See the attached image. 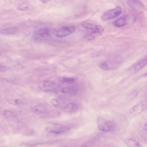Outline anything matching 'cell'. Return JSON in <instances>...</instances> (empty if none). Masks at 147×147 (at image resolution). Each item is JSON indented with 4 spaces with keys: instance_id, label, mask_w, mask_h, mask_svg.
Returning a JSON list of instances; mask_svg holds the SVG:
<instances>
[{
    "instance_id": "obj_13",
    "label": "cell",
    "mask_w": 147,
    "mask_h": 147,
    "mask_svg": "<svg viewBox=\"0 0 147 147\" xmlns=\"http://www.w3.org/2000/svg\"><path fill=\"white\" fill-rule=\"evenodd\" d=\"M83 27L86 29L96 31H103L104 28L99 25L92 24L89 23H84L82 24Z\"/></svg>"
},
{
    "instance_id": "obj_7",
    "label": "cell",
    "mask_w": 147,
    "mask_h": 147,
    "mask_svg": "<svg viewBox=\"0 0 147 147\" xmlns=\"http://www.w3.org/2000/svg\"><path fill=\"white\" fill-rule=\"evenodd\" d=\"M147 109L142 101L137 103L128 111L127 114L131 117H135Z\"/></svg>"
},
{
    "instance_id": "obj_6",
    "label": "cell",
    "mask_w": 147,
    "mask_h": 147,
    "mask_svg": "<svg viewBox=\"0 0 147 147\" xmlns=\"http://www.w3.org/2000/svg\"><path fill=\"white\" fill-rule=\"evenodd\" d=\"M121 7H118L109 10L103 14L101 17L102 20L106 21L114 18L119 16L122 12Z\"/></svg>"
},
{
    "instance_id": "obj_24",
    "label": "cell",
    "mask_w": 147,
    "mask_h": 147,
    "mask_svg": "<svg viewBox=\"0 0 147 147\" xmlns=\"http://www.w3.org/2000/svg\"><path fill=\"white\" fill-rule=\"evenodd\" d=\"M2 67V69H0V72L2 70V71H5V70H6V68L4 66H1Z\"/></svg>"
},
{
    "instance_id": "obj_21",
    "label": "cell",
    "mask_w": 147,
    "mask_h": 147,
    "mask_svg": "<svg viewBox=\"0 0 147 147\" xmlns=\"http://www.w3.org/2000/svg\"><path fill=\"white\" fill-rule=\"evenodd\" d=\"M3 115L5 117L7 118H12L15 116V115L13 112L7 110L3 111Z\"/></svg>"
},
{
    "instance_id": "obj_2",
    "label": "cell",
    "mask_w": 147,
    "mask_h": 147,
    "mask_svg": "<svg viewBox=\"0 0 147 147\" xmlns=\"http://www.w3.org/2000/svg\"><path fill=\"white\" fill-rule=\"evenodd\" d=\"M78 87L75 86H71L58 88L54 92L58 97L66 99L69 96L74 95L78 92Z\"/></svg>"
},
{
    "instance_id": "obj_20",
    "label": "cell",
    "mask_w": 147,
    "mask_h": 147,
    "mask_svg": "<svg viewBox=\"0 0 147 147\" xmlns=\"http://www.w3.org/2000/svg\"><path fill=\"white\" fill-rule=\"evenodd\" d=\"M9 103L15 105H18L23 103V102L21 100L15 98L9 100Z\"/></svg>"
},
{
    "instance_id": "obj_4",
    "label": "cell",
    "mask_w": 147,
    "mask_h": 147,
    "mask_svg": "<svg viewBox=\"0 0 147 147\" xmlns=\"http://www.w3.org/2000/svg\"><path fill=\"white\" fill-rule=\"evenodd\" d=\"M97 123L98 128L102 131H111L116 129V125L114 122L103 118L98 119Z\"/></svg>"
},
{
    "instance_id": "obj_22",
    "label": "cell",
    "mask_w": 147,
    "mask_h": 147,
    "mask_svg": "<svg viewBox=\"0 0 147 147\" xmlns=\"http://www.w3.org/2000/svg\"><path fill=\"white\" fill-rule=\"evenodd\" d=\"M138 93L136 91H133L129 94V96L131 98H135L138 95Z\"/></svg>"
},
{
    "instance_id": "obj_5",
    "label": "cell",
    "mask_w": 147,
    "mask_h": 147,
    "mask_svg": "<svg viewBox=\"0 0 147 147\" xmlns=\"http://www.w3.org/2000/svg\"><path fill=\"white\" fill-rule=\"evenodd\" d=\"M38 86L40 89L45 92L55 91L59 88L57 84L50 80L40 81L38 84Z\"/></svg>"
},
{
    "instance_id": "obj_26",
    "label": "cell",
    "mask_w": 147,
    "mask_h": 147,
    "mask_svg": "<svg viewBox=\"0 0 147 147\" xmlns=\"http://www.w3.org/2000/svg\"><path fill=\"white\" fill-rule=\"evenodd\" d=\"M144 76H147V73H146L145 74H144Z\"/></svg>"
},
{
    "instance_id": "obj_23",
    "label": "cell",
    "mask_w": 147,
    "mask_h": 147,
    "mask_svg": "<svg viewBox=\"0 0 147 147\" xmlns=\"http://www.w3.org/2000/svg\"><path fill=\"white\" fill-rule=\"evenodd\" d=\"M143 129L145 131H147V121L144 123L143 126Z\"/></svg>"
},
{
    "instance_id": "obj_15",
    "label": "cell",
    "mask_w": 147,
    "mask_h": 147,
    "mask_svg": "<svg viewBox=\"0 0 147 147\" xmlns=\"http://www.w3.org/2000/svg\"><path fill=\"white\" fill-rule=\"evenodd\" d=\"M17 9L21 11H28L33 8L32 5L27 2H23L19 4L17 6Z\"/></svg>"
},
{
    "instance_id": "obj_1",
    "label": "cell",
    "mask_w": 147,
    "mask_h": 147,
    "mask_svg": "<svg viewBox=\"0 0 147 147\" xmlns=\"http://www.w3.org/2000/svg\"><path fill=\"white\" fill-rule=\"evenodd\" d=\"M54 32V30L52 28H42L36 30L33 34V37L37 40H48L51 39Z\"/></svg>"
},
{
    "instance_id": "obj_16",
    "label": "cell",
    "mask_w": 147,
    "mask_h": 147,
    "mask_svg": "<svg viewBox=\"0 0 147 147\" xmlns=\"http://www.w3.org/2000/svg\"><path fill=\"white\" fill-rule=\"evenodd\" d=\"M125 143L129 147H139L142 146L139 142L132 138L126 139L125 140Z\"/></svg>"
},
{
    "instance_id": "obj_19",
    "label": "cell",
    "mask_w": 147,
    "mask_h": 147,
    "mask_svg": "<svg viewBox=\"0 0 147 147\" xmlns=\"http://www.w3.org/2000/svg\"><path fill=\"white\" fill-rule=\"evenodd\" d=\"M76 80L75 78L72 77H63L60 79V81L61 83L65 84L72 83Z\"/></svg>"
},
{
    "instance_id": "obj_14",
    "label": "cell",
    "mask_w": 147,
    "mask_h": 147,
    "mask_svg": "<svg viewBox=\"0 0 147 147\" xmlns=\"http://www.w3.org/2000/svg\"><path fill=\"white\" fill-rule=\"evenodd\" d=\"M147 64V59H144L136 63L133 66H132L131 69L134 72L136 73L144 67Z\"/></svg>"
},
{
    "instance_id": "obj_8",
    "label": "cell",
    "mask_w": 147,
    "mask_h": 147,
    "mask_svg": "<svg viewBox=\"0 0 147 147\" xmlns=\"http://www.w3.org/2000/svg\"><path fill=\"white\" fill-rule=\"evenodd\" d=\"M120 63L118 58H115L104 61L100 64V67L104 70L113 69L118 67Z\"/></svg>"
},
{
    "instance_id": "obj_12",
    "label": "cell",
    "mask_w": 147,
    "mask_h": 147,
    "mask_svg": "<svg viewBox=\"0 0 147 147\" xmlns=\"http://www.w3.org/2000/svg\"><path fill=\"white\" fill-rule=\"evenodd\" d=\"M102 35L101 32L94 31L85 35L83 38V39L86 41H91L95 40Z\"/></svg>"
},
{
    "instance_id": "obj_11",
    "label": "cell",
    "mask_w": 147,
    "mask_h": 147,
    "mask_svg": "<svg viewBox=\"0 0 147 147\" xmlns=\"http://www.w3.org/2000/svg\"><path fill=\"white\" fill-rule=\"evenodd\" d=\"M31 111L34 113L38 115L46 113L47 109L43 105L38 104L33 106L31 108Z\"/></svg>"
},
{
    "instance_id": "obj_9",
    "label": "cell",
    "mask_w": 147,
    "mask_h": 147,
    "mask_svg": "<svg viewBox=\"0 0 147 147\" xmlns=\"http://www.w3.org/2000/svg\"><path fill=\"white\" fill-rule=\"evenodd\" d=\"M75 30V27L73 26L63 27L60 28L56 32V34L59 37H64L73 32Z\"/></svg>"
},
{
    "instance_id": "obj_10",
    "label": "cell",
    "mask_w": 147,
    "mask_h": 147,
    "mask_svg": "<svg viewBox=\"0 0 147 147\" xmlns=\"http://www.w3.org/2000/svg\"><path fill=\"white\" fill-rule=\"evenodd\" d=\"M78 107V105L76 104L67 101L62 106L60 109L65 112L69 113L75 110Z\"/></svg>"
},
{
    "instance_id": "obj_17",
    "label": "cell",
    "mask_w": 147,
    "mask_h": 147,
    "mask_svg": "<svg viewBox=\"0 0 147 147\" xmlns=\"http://www.w3.org/2000/svg\"><path fill=\"white\" fill-rule=\"evenodd\" d=\"M127 18L126 16H123L116 20L114 23V25L117 27H121L126 24Z\"/></svg>"
},
{
    "instance_id": "obj_3",
    "label": "cell",
    "mask_w": 147,
    "mask_h": 147,
    "mask_svg": "<svg viewBox=\"0 0 147 147\" xmlns=\"http://www.w3.org/2000/svg\"><path fill=\"white\" fill-rule=\"evenodd\" d=\"M70 127L67 125L55 123H49L45 129L49 133L54 134H60L69 130Z\"/></svg>"
},
{
    "instance_id": "obj_25",
    "label": "cell",
    "mask_w": 147,
    "mask_h": 147,
    "mask_svg": "<svg viewBox=\"0 0 147 147\" xmlns=\"http://www.w3.org/2000/svg\"><path fill=\"white\" fill-rule=\"evenodd\" d=\"M40 1L43 3H45L51 0H40Z\"/></svg>"
},
{
    "instance_id": "obj_18",
    "label": "cell",
    "mask_w": 147,
    "mask_h": 147,
    "mask_svg": "<svg viewBox=\"0 0 147 147\" xmlns=\"http://www.w3.org/2000/svg\"><path fill=\"white\" fill-rule=\"evenodd\" d=\"M18 29L16 28H10L2 30L1 33L5 34H13L16 33Z\"/></svg>"
}]
</instances>
